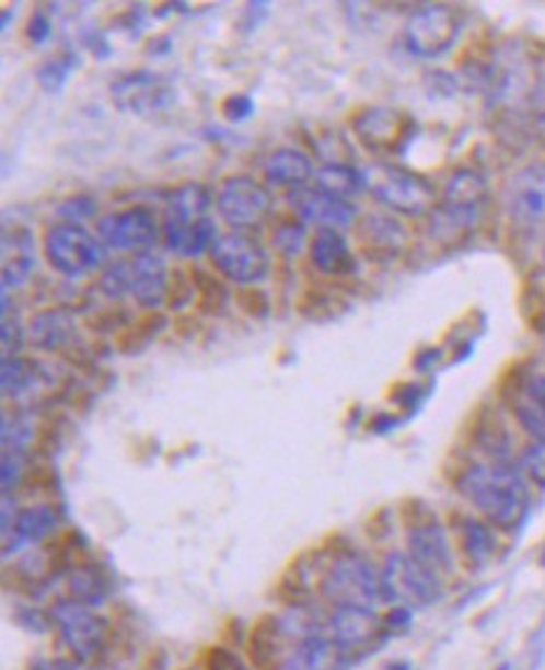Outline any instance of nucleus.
Instances as JSON below:
<instances>
[{
  "label": "nucleus",
  "instance_id": "1",
  "mask_svg": "<svg viewBox=\"0 0 545 670\" xmlns=\"http://www.w3.org/2000/svg\"><path fill=\"white\" fill-rule=\"evenodd\" d=\"M490 105L508 118H545V56L523 46L508 48L486 70Z\"/></svg>",
  "mask_w": 545,
  "mask_h": 670
},
{
  "label": "nucleus",
  "instance_id": "2",
  "mask_svg": "<svg viewBox=\"0 0 545 670\" xmlns=\"http://www.w3.org/2000/svg\"><path fill=\"white\" fill-rule=\"evenodd\" d=\"M461 496L471 503L490 525L513 531L529 513V490L523 475L511 463H473L459 475Z\"/></svg>",
  "mask_w": 545,
  "mask_h": 670
},
{
  "label": "nucleus",
  "instance_id": "3",
  "mask_svg": "<svg viewBox=\"0 0 545 670\" xmlns=\"http://www.w3.org/2000/svg\"><path fill=\"white\" fill-rule=\"evenodd\" d=\"M490 188L478 171L461 168L451 175L441 198L430 210V235L438 243L453 245L471 235L486 218Z\"/></svg>",
  "mask_w": 545,
  "mask_h": 670
},
{
  "label": "nucleus",
  "instance_id": "4",
  "mask_svg": "<svg viewBox=\"0 0 545 670\" xmlns=\"http://www.w3.org/2000/svg\"><path fill=\"white\" fill-rule=\"evenodd\" d=\"M321 593L336 605L375 608L383 598L381 570L363 553L343 551L328 563L321 578Z\"/></svg>",
  "mask_w": 545,
  "mask_h": 670
},
{
  "label": "nucleus",
  "instance_id": "5",
  "mask_svg": "<svg viewBox=\"0 0 545 670\" xmlns=\"http://www.w3.org/2000/svg\"><path fill=\"white\" fill-rule=\"evenodd\" d=\"M368 190L378 203L403 216H424L433 210L438 193L433 183L424 175L408 171V168L393 163H375L366 171Z\"/></svg>",
  "mask_w": 545,
  "mask_h": 670
},
{
  "label": "nucleus",
  "instance_id": "6",
  "mask_svg": "<svg viewBox=\"0 0 545 670\" xmlns=\"http://www.w3.org/2000/svg\"><path fill=\"white\" fill-rule=\"evenodd\" d=\"M43 255L48 266L63 278L81 280L105 263V245L98 235L88 233L83 226L58 223L43 241Z\"/></svg>",
  "mask_w": 545,
  "mask_h": 670
},
{
  "label": "nucleus",
  "instance_id": "7",
  "mask_svg": "<svg viewBox=\"0 0 545 670\" xmlns=\"http://www.w3.org/2000/svg\"><path fill=\"white\" fill-rule=\"evenodd\" d=\"M383 598L403 608L433 605L443 593L441 573L428 568L410 553H391L381 568Z\"/></svg>",
  "mask_w": 545,
  "mask_h": 670
},
{
  "label": "nucleus",
  "instance_id": "8",
  "mask_svg": "<svg viewBox=\"0 0 545 670\" xmlns=\"http://www.w3.org/2000/svg\"><path fill=\"white\" fill-rule=\"evenodd\" d=\"M208 255L225 280L243 288L263 284L270 273V253L260 238L251 233L233 231L221 235Z\"/></svg>",
  "mask_w": 545,
  "mask_h": 670
},
{
  "label": "nucleus",
  "instance_id": "9",
  "mask_svg": "<svg viewBox=\"0 0 545 670\" xmlns=\"http://www.w3.org/2000/svg\"><path fill=\"white\" fill-rule=\"evenodd\" d=\"M350 128L358 138V143L373 155H401L408 151V146L416 138V120L408 113L385 108V105H368L358 111Z\"/></svg>",
  "mask_w": 545,
  "mask_h": 670
},
{
  "label": "nucleus",
  "instance_id": "10",
  "mask_svg": "<svg viewBox=\"0 0 545 670\" xmlns=\"http://www.w3.org/2000/svg\"><path fill=\"white\" fill-rule=\"evenodd\" d=\"M463 15L451 5H424L408 18L403 46L416 58H441L461 38Z\"/></svg>",
  "mask_w": 545,
  "mask_h": 670
},
{
  "label": "nucleus",
  "instance_id": "11",
  "mask_svg": "<svg viewBox=\"0 0 545 670\" xmlns=\"http://www.w3.org/2000/svg\"><path fill=\"white\" fill-rule=\"evenodd\" d=\"M218 213L233 231L248 233L263 226V220L270 216L272 196L270 190L253 175H231L221 183L216 198Z\"/></svg>",
  "mask_w": 545,
  "mask_h": 670
},
{
  "label": "nucleus",
  "instance_id": "12",
  "mask_svg": "<svg viewBox=\"0 0 545 670\" xmlns=\"http://www.w3.org/2000/svg\"><path fill=\"white\" fill-rule=\"evenodd\" d=\"M111 101L123 113L155 116L173 108L175 85L155 70H126L111 81Z\"/></svg>",
  "mask_w": 545,
  "mask_h": 670
},
{
  "label": "nucleus",
  "instance_id": "13",
  "mask_svg": "<svg viewBox=\"0 0 545 670\" xmlns=\"http://www.w3.org/2000/svg\"><path fill=\"white\" fill-rule=\"evenodd\" d=\"M95 235L101 238L105 249L120 253H146L163 238V226L158 223L153 210L126 208L116 213H105L95 223Z\"/></svg>",
  "mask_w": 545,
  "mask_h": 670
},
{
  "label": "nucleus",
  "instance_id": "14",
  "mask_svg": "<svg viewBox=\"0 0 545 670\" xmlns=\"http://www.w3.org/2000/svg\"><path fill=\"white\" fill-rule=\"evenodd\" d=\"M50 615L53 623L58 625L66 648L78 660L88 663V660L98 658L103 654L108 631H105L103 619L91 605L76 601V598H68V601H58L53 605Z\"/></svg>",
  "mask_w": 545,
  "mask_h": 670
},
{
  "label": "nucleus",
  "instance_id": "15",
  "mask_svg": "<svg viewBox=\"0 0 545 670\" xmlns=\"http://www.w3.org/2000/svg\"><path fill=\"white\" fill-rule=\"evenodd\" d=\"M288 203L295 218H301L305 226H315L318 231H346L358 220V206L353 200L331 196L315 185L290 190Z\"/></svg>",
  "mask_w": 545,
  "mask_h": 670
},
{
  "label": "nucleus",
  "instance_id": "16",
  "mask_svg": "<svg viewBox=\"0 0 545 670\" xmlns=\"http://www.w3.org/2000/svg\"><path fill=\"white\" fill-rule=\"evenodd\" d=\"M506 210L518 231H535L545 223V163L515 173L506 190Z\"/></svg>",
  "mask_w": 545,
  "mask_h": 670
},
{
  "label": "nucleus",
  "instance_id": "17",
  "mask_svg": "<svg viewBox=\"0 0 545 670\" xmlns=\"http://www.w3.org/2000/svg\"><path fill=\"white\" fill-rule=\"evenodd\" d=\"M130 298L148 311H158L161 305H169L171 296V278L163 255L153 251L130 255Z\"/></svg>",
  "mask_w": 545,
  "mask_h": 670
},
{
  "label": "nucleus",
  "instance_id": "18",
  "mask_svg": "<svg viewBox=\"0 0 545 670\" xmlns=\"http://www.w3.org/2000/svg\"><path fill=\"white\" fill-rule=\"evenodd\" d=\"M325 631L328 636L346 650L368 648L381 633V619L373 608H360V605H336L325 619Z\"/></svg>",
  "mask_w": 545,
  "mask_h": 670
},
{
  "label": "nucleus",
  "instance_id": "19",
  "mask_svg": "<svg viewBox=\"0 0 545 670\" xmlns=\"http://www.w3.org/2000/svg\"><path fill=\"white\" fill-rule=\"evenodd\" d=\"M35 261H38V245L31 228L15 226L3 228L0 238V273H3V288H23L35 273Z\"/></svg>",
  "mask_w": 545,
  "mask_h": 670
},
{
  "label": "nucleus",
  "instance_id": "20",
  "mask_svg": "<svg viewBox=\"0 0 545 670\" xmlns=\"http://www.w3.org/2000/svg\"><path fill=\"white\" fill-rule=\"evenodd\" d=\"M346 663V650L328 636V631H321L298 638L280 658L278 670H343Z\"/></svg>",
  "mask_w": 545,
  "mask_h": 670
},
{
  "label": "nucleus",
  "instance_id": "21",
  "mask_svg": "<svg viewBox=\"0 0 545 670\" xmlns=\"http://www.w3.org/2000/svg\"><path fill=\"white\" fill-rule=\"evenodd\" d=\"M360 249L373 261H393L403 255L408 245V228L395 216L371 213L360 220L358 228Z\"/></svg>",
  "mask_w": 545,
  "mask_h": 670
},
{
  "label": "nucleus",
  "instance_id": "22",
  "mask_svg": "<svg viewBox=\"0 0 545 670\" xmlns=\"http://www.w3.org/2000/svg\"><path fill=\"white\" fill-rule=\"evenodd\" d=\"M60 513L50 503H38V506L18 510L13 528L3 533V553L13 555L15 551L25 548L31 543H43L46 538L58 531Z\"/></svg>",
  "mask_w": 545,
  "mask_h": 670
},
{
  "label": "nucleus",
  "instance_id": "23",
  "mask_svg": "<svg viewBox=\"0 0 545 670\" xmlns=\"http://www.w3.org/2000/svg\"><path fill=\"white\" fill-rule=\"evenodd\" d=\"M216 220L206 216L188 223H175V220H163V243L171 253L181 258H200L210 253L218 241Z\"/></svg>",
  "mask_w": 545,
  "mask_h": 670
},
{
  "label": "nucleus",
  "instance_id": "24",
  "mask_svg": "<svg viewBox=\"0 0 545 670\" xmlns=\"http://www.w3.org/2000/svg\"><path fill=\"white\" fill-rule=\"evenodd\" d=\"M408 553L413 555V558H418L420 563H424V566L433 568L436 573H445L453 568L451 543H448L443 525L438 523L436 518L420 520V523L410 528Z\"/></svg>",
  "mask_w": 545,
  "mask_h": 670
},
{
  "label": "nucleus",
  "instance_id": "25",
  "mask_svg": "<svg viewBox=\"0 0 545 670\" xmlns=\"http://www.w3.org/2000/svg\"><path fill=\"white\" fill-rule=\"evenodd\" d=\"M308 258L323 276H350L356 273V255L343 231H315L308 245Z\"/></svg>",
  "mask_w": 545,
  "mask_h": 670
},
{
  "label": "nucleus",
  "instance_id": "26",
  "mask_svg": "<svg viewBox=\"0 0 545 670\" xmlns=\"http://www.w3.org/2000/svg\"><path fill=\"white\" fill-rule=\"evenodd\" d=\"M263 175L276 188L298 190L315 178V165L301 148H276L263 163Z\"/></svg>",
  "mask_w": 545,
  "mask_h": 670
},
{
  "label": "nucleus",
  "instance_id": "27",
  "mask_svg": "<svg viewBox=\"0 0 545 670\" xmlns=\"http://www.w3.org/2000/svg\"><path fill=\"white\" fill-rule=\"evenodd\" d=\"M78 335L76 315L63 311V308H53V311L35 313L28 323V340L33 348L58 353L66 350Z\"/></svg>",
  "mask_w": 545,
  "mask_h": 670
},
{
  "label": "nucleus",
  "instance_id": "28",
  "mask_svg": "<svg viewBox=\"0 0 545 670\" xmlns=\"http://www.w3.org/2000/svg\"><path fill=\"white\" fill-rule=\"evenodd\" d=\"M313 181H315V188L331 193V196L346 198V200H353L360 196V193L368 190L366 171H360V168L343 163V161L323 163L318 171H315Z\"/></svg>",
  "mask_w": 545,
  "mask_h": 670
},
{
  "label": "nucleus",
  "instance_id": "29",
  "mask_svg": "<svg viewBox=\"0 0 545 670\" xmlns=\"http://www.w3.org/2000/svg\"><path fill=\"white\" fill-rule=\"evenodd\" d=\"M46 381V373H43V366L35 363L31 358L15 356V358H3V368H0V385H3V393L8 398L21 401L25 395H31L38 391V388Z\"/></svg>",
  "mask_w": 545,
  "mask_h": 670
},
{
  "label": "nucleus",
  "instance_id": "30",
  "mask_svg": "<svg viewBox=\"0 0 545 670\" xmlns=\"http://www.w3.org/2000/svg\"><path fill=\"white\" fill-rule=\"evenodd\" d=\"M213 198L204 183H183L165 198L163 220H175V223H188L208 216V208Z\"/></svg>",
  "mask_w": 545,
  "mask_h": 670
},
{
  "label": "nucleus",
  "instance_id": "31",
  "mask_svg": "<svg viewBox=\"0 0 545 670\" xmlns=\"http://www.w3.org/2000/svg\"><path fill=\"white\" fill-rule=\"evenodd\" d=\"M461 548L473 566H486L496 553V535L490 531L488 520L461 518L459 523Z\"/></svg>",
  "mask_w": 545,
  "mask_h": 670
},
{
  "label": "nucleus",
  "instance_id": "32",
  "mask_svg": "<svg viewBox=\"0 0 545 670\" xmlns=\"http://www.w3.org/2000/svg\"><path fill=\"white\" fill-rule=\"evenodd\" d=\"M165 325H169V319H165L163 313H148L146 319H140L136 325H130V328L120 331L118 335V348L123 353H140L151 346L153 338L158 333H161Z\"/></svg>",
  "mask_w": 545,
  "mask_h": 670
},
{
  "label": "nucleus",
  "instance_id": "33",
  "mask_svg": "<svg viewBox=\"0 0 545 670\" xmlns=\"http://www.w3.org/2000/svg\"><path fill=\"white\" fill-rule=\"evenodd\" d=\"M193 286H196V298L198 308L204 313H221L228 303V288L218 276L210 270H190Z\"/></svg>",
  "mask_w": 545,
  "mask_h": 670
},
{
  "label": "nucleus",
  "instance_id": "34",
  "mask_svg": "<svg viewBox=\"0 0 545 670\" xmlns=\"http://www.w3.org/2000/svg\"><path fill=\"white\" fill-rule=\"evenodd\" d=\"M305 245H311L308 238V226L301 218H286L280 220L272 231V251H278L286 258H295L305 251Z\"/></svg>",
  "mask_w": 545,
  "mask_h": 670
},
{
  "label": "nucleus",
  "instance_id": "35",
  "mask_svg": "<svg viewBox=\"0 0 545 670\" xmlns=\"http://www.w3.org/2000/svg\"><path fill=\"white\" fill-rule=\"evenodd\" d=\"M35 420L25 413H5L3 418V451H15V453H28V448L35 440Z\"/></svg>",
  "mask_w": 545,
  "mask_h": 670
},
{
  "label": "nucleus",
  "instance_id": "36",
  "mask_svg": "<svg viewBox=\"0 0 545 670\" xmlns=\"http://www.w3.org/2000/svg\"><path fill=\"white\" fill-rule=\"evenodd\" d=\"M81 63L78 56L73 53H60V56L48 58L46 63L38 68V83L46 93H60L68 83L70 73H73V68Z\"/></svg>",
  "mask_w": 545,
  "mask_h": 670
},
{
  "label": "nucleus",
  "instance_id": "37",
  "mask_svg": "<svg viewBox=\"0 0 545 670\" xmlns=\"http://www.w3.org/2000/svg\"><path fill=\"white\" fill-rule=\"evenodd\" d=\"M70 593L81 603H101L105 598V580L98 568H78L70 576Z\"/></svg>",
  "mask_w": 545,
  "mask_h": 670
},
{
  "label": "nucleus",
  "instance_id": "38",
  "mask_svg": "<svg viewBox=\"0 0 545 670\" xmlns=\"http://www.w3.org/2000/svg\"><path fill=\"white\" fill-rule=\"evenodd\" d=\"M101 293L108 301H123L130 296V261L118 258L108 263L101 273Z\"/></svg>",
  "mask_w": 545,
  "mask_h": 670
},
{
  "label": "nucleus",
  "instance_id": "39",
  "mask_svg": "<svg viewBox=\"0 0 545 670\" xmlns=\"http://www.w3.org/2000/svg\"><path fill=\"white\" fill-rule=\"evenodd\" d=\"M513 413H515L518 423H521V426L533 436V440H541V443H545V408L543 405L523 398V395H515Z\"/></svg>",
  "mask_w": 545,
  "mask_h": 670
},
{
  "label": "nucleus",
  "instance_id": "40",
  "mask_svg": "<svg viewBox=\"0 0 545 670\" xmlns=\"http://www.w3.org/2000/svg\"><path fill=\"white\" fill-rule=\"evenodd\" d=\"M95 213H98V203L91 196H83V193L66 198L58 206V218L70 226H83L85 220L95 218Z\"/></svg>",
  "mask_w": 545,
  "mask_h": 670
},
{
  "label": "nucleus",
  "instance_id": "41",
  "mask_svg": "<svg viewBox=\"0 0 545 670\" xmlns=\"http://www.w3.org/2000/svg\"><path fill=\"white\" fill-rule=\"evenodd\" d=\"M521 471L529 475L535 486L545 488V443L533 440V443L521 453Z\"/></svg>",
  "mask_w": 545,
  "mask_h": 670
},
{
  "label": "nucleus",
  "instance_id": "42",
  "mask_svg": "<svg viewBox=\"0 0 545 670\" xmlns=\"http://www.w3.org/2000/svg\"><path fill=\"white\" fill-rule=\"evenodd\" d=\"M25 455H28V453L3 451V463H0V481H3L5 493H13L15 486H21V481L25 475Z\"/></svg>",
  "mask_w": 545,
  "mask_h": 670
},
{
  "label": "nucleus",
  "instance_id": "43",
  "mask_svg": "<svg viewBox=\"0 0 545 670\" xmlns=\"http://www.w3.org/2000/svg\"><path fill=\"white\" fill-rule=\"evenodd\" d=\"M193 298H196V286H193V278L186 276V270H173L171 296H169L171 311H183V308H186Z\"/></svg>",
  "mask_w": 545,
  "mask_h": 670
},
{
  "label": "nucleus",
  "instance_id": "44",
  "mask_svg": "<svg viewBox=\"0 0 545 670\" xmlns=\"http://www.w3.org/2000/svg\"><path fill=\"white\" fill-rule=\"evenodd\" d=\"M0 343H3V358H15L21 356L25 346V331L21 321H13L11 315H5L3 325H0Z\"/></svg>",
  "mask_w": 545,
  "mask_h": 670
},
{
  "label": "nucleus",
  "instance_id": "45",
  "mask_svg": "<svg viewBox=\"0 0 545 670\" xmlns=\"http://www.w3.org/2000/svg\"><path fill=\"white\" fill-rule=\"evenodd\" d=\"M221 113L225 120L243 123V120H248L253 113H256V101H253L248 93H233L221 103Z\"/></svg>",
  "mask_w": 545,
  "mask_h": 670
},
{
  "label": "nucleus",
  "instance_id": "46",
  "mask_svg": "<svg viewBox=\"0 0 545 670\" xmlns=\"http://www.w3.org/2000/svg\"><path fill=\"white\" fill-rule=\"evenodd\" d=\"M239 303L245 313L253 315V319H266L270 311V301L263 290H253V288L243 290V293L239 296Z\"/></svg>",
  "mask_w": 545,
  "mask_h": 670
},
{
  "label": "nucleus",
  "instance_id": "47",
  "mask_svg": "<svg viewBox=\"0 0 545 670\" xmlns=\"http://www.w3.org/2000/svg\"><path fill=\"white\" fill-rule=\"evenodd\" d=\"M50 33H53V25L48 21V15L40 13V11L33 13L28 25H25V35H28L35 46H43V43L50 38Z\"/></svg>",
  "mask_w": 545,
  "mask_h": 670
},
{
  "label": "nucleus",
  "instance_id": "48",
  "mask_svg": "<svg viewBox=\"0 0 545 670\" xmlns=\"http://www.w3.org/2000/svg\"><path fill=\"white\" fill-rule=\"evenodd\" d=\"M518 395H523V398L538 403L545 408V373H533L525 378V383L521 385Z\"/></svg>",
  "mask_w": 545,
  "mask_h": 670
},
{
  "label": "nucleus",
  "instance_id": "49",
  "mask_svg": "<svg viewBox=\"0 0 545 670\" xmlns=\"http://www.w3.org/2000/svg\"><path fill=\"white\" fill-rule=\"evenodd\" d=\"M541 563L545 566V548H543V555H541Z\"/></svg>",
  "mask_w": 545,
  "mask_h": 670
},
{
  "label": "nucleus",
  "instance_id": "50",
  "mask_svg": "<svg viewBox=\"0 0 545 670\" xmlns=\"http://www.w3.org/2000/svg\"><path fill=\"white\" fill-rule=\"evenodd\" d=\"M223 670H243V668H223Z\"/></svg>",
  "mask_w": 545,
  "mask_h": 670
}]
</instances>
